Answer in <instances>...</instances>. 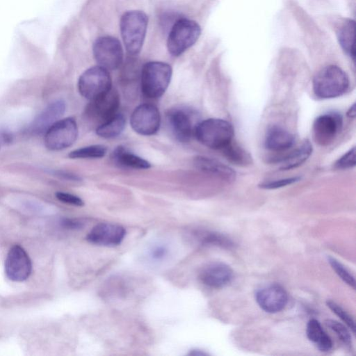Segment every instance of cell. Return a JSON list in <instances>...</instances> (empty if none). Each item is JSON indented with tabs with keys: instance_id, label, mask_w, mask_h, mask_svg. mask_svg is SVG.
I'll use <instances>...</instances> for the list:
<instances>
[{
	"instance_id": "cell-28",
	"label": "cell",
	"mask_w": 356,
	"mask_h": 356,
	"mask_svg": "<svg viewBox=\"0 0 356 356\" xmlns=\"http://www.w3.org/2000/svg\"><path fill=\"white\" fill-rule=\"evenodd\" d=\"M325 323L336 333L339 339L345 346L349 348L351 347V334L348 329L343 324L332 319H327Z\"/></svg>"
},
{
	"instance_id": "cell-4",
	"label": "cell",
	"mask_w": 356,
	"mask_h": 356,
	"mask_svg": "<svg viewBox=\"0 0 356 356\" xmlns=\"http://www.w3.org/2000/svg\"><path fill=\"white\" fill-rule=\"evenodd\" d=\"M349 87L347 74L334 65L321 69L314 77L313 90L321 99L335 98L343 95Z\"/></svg>"
},
{
	"instance_id": "cell-32",
	"label": "cell",
	"mask_w": 356,
	"mask_h": 356,
	"mask_svg": "<svg viewBox=\"0 0 356 356\" xmlns=\"http://www.w3.org/2000/svg\"><path fill=\"white\" fill-rule=\"evenodd\" d=\"M300 179V177H293L284 179H280L273 181H269L264 182L259 185L261 188L264 189H277L288 185H291L293 183L298 181Z\"/></svg>"
},
{
	"instance_id": "cell-33",
	"label": "cell",
	"mask_w": 356,
	"mask_h": 356,
	"mask_svg": "<svg viewBox=\"0 0 356 356\" xmlns=\"http://www.w3.org/2000/svg\"><path fill=\"white\" fill-rule=\"evenodd\" d=\"M56 198L65 204L81 207L84 204L83 200L71 193L58 191L56 193Z\"/></svg>"
},
{
	"instance_id": "cell-6",
	"label": "cell",
	"mask_w": 356,
	"mask_h": 356,
	"mask_svg": "<svg viewBox=\"0 0 356 356\" xmlns=\"http://www.w3.org/2000/svg\"><path fill=\"white\" fill-rule=\"evenodd\" d=\"M112 88V80L107 70L97 65L84 71L78 81V89L86 99L93 100Z\"/></svg>"
},
{
	"instance_id": "cell-19",
	"label": "cell",
	"mask_w": 356,
	"mask_h": 356,
	"mask_svg": "<svg viewBox=\"0 0 356 356\" xmlns=\"http://www.w3.org/2000/svg\"><path fill=\"white\" fill-rule=\"evenodd\" d=\"M293 135L279 126H273L266 132L264 145L266 149L273 152L289 149L294 144Z\"/></svg>"
},
{
	"instance_id": "cell-10",
	"label": "cell",
	"mask_w": 356,
	"mask_h": 356,
	"mask_svg": "<svg viewBox=\"0 0 356 356\" xmlns=\"http://www.w3.org/2000/svg\"><path fill=\"white\" fill-rule=\"evenodd\" d=\"M130 124L134 131L140 135H154L159 131L161 125L159 111L153 104H141L133 111Z\"/></svg>"
},
{
	"instance_id": "cell-14",
	"label": "cell",
	"mask_w": 356,
	"mask_h": 356,
	"mask_svg": "<svg viewBox=\"0 0 356 356\" xmlns=\"http://www.w3.org/2000/svg\"><path fill=\"white\" fill-rule=\"evenodd\" d=\"M126 235L125 229L119 225L102 222L96 225L88 234V241L106 246L118 245Z\"/></svg>"
},
{
	"instance_id": "cell-37",
	"label": "cell",
	"mask_w": 356,
	"mask_h": 356,
	"mask_svg": "<svg viewBox=\"0 0 356 356\" xmlns=\"http://www.w3.org/2000/svg\"><path fill=\"white\" fill-rule=\"evenodd\" d=\"M347 116L350 118H355V103L348 110Z\"/></svg>"
},
{
	"instance_id": "cell-12",
	"label": "cell",
	"mask_w": 356,
	"mask_h": 356,
	"mask_svg": "<svg viewBox=\"0 0 356 356\" xmlns=\"http://www.w3.org/2000/svg\"><path fill=\"white\" fill-rule=\"evenodd\" d=\"M4 267L8 278L15 282L26 280L32 270L31 261L28 254L18 245H14L9 250Z\"/></svg>"
},
{
	"instance_id": "cell-9",
	"label": "cell",
	"mask_w": 356,
	"mask_h": 356,
	"mask_svg": "<svg viewBox=\"0 0 356 356\" xmlns=\"http://www.w3.org/2000/svg\"><path fill=\"white\" fill-rule=\"evenodd\" d=\"M120 102L118 92L111 88L106 94L90 100L86 108V115L92 122L101 124L117 113Z\"/></svg>"
},
{
	"instance_id": "cell-17",
	"label": "cell",
	"mask_w": 356,
	"mask_h": 356,
	"mask_svg": "<svg viewBox=\"0 0 356 356\" xmlns=\"http://www.w3.org/2000/svg\"><path fill=\"white\" fill-rule=\"evenodd\" d=\"M170 129L177 140L188 142L193 134V122L189 113L182 108H173L167 114Z\"/></svg>"
},
{
	"instance_id": "cell-25",
	"label": "cell",
	"mask_w": 356,
	"mask_h": 356,
	"mask_svg": "<svg viewBox=\"0 0 356 356\" xmlns=\"http://www.w3.org/2000/svg\"><path fill=\"white\" fill-rule=\"evenodd\" d=\"M195 234L203 245L216 246L227 250L233 249L236 245L227 236L217 232L202 230L195 232Z\"/></svg>"
},
{
	"instance_id": "cell-27",
	"label": "cell",
	"mask_w": 356,
	"mask_h": 356,
	"mask_svg": "<svg viewBox=\"0 0 356 356\" xmlns=\"http://www.w3.org/2000/svg\"><path fill=\"white\" fill-rule=\"evenodd\" d=\"M107 148L102 145H92L74 149L70 152L71 159H99L104 157Z\"/></svg>"
},
{
	"instance_id": "cell-2",
	"label": "cell",
	"mask_w": 356,
	"mask_h": 356,
	"mask_svg": "<svg viewBox=\"0 0 356 356\" xmlns=\"http://www.w3.org/2000/svg\"><path fill=\"white\" fill-rule=\"evenodd\" d=\"M197 140L213 149H222L232 140L233 126L223 119L209 118L198 123L194 130Z\"/></svg>"
},
{
	"instance_id": "cell-13",
	"label": "cell",
	"mask_w": 356,
	"mask_h": 356,
	"mask_svg": "<svg viewBox=\"0 0 356 356\" xmlns=\"http://www.w3.org/2000/svg\"><path fill=\"white\" fill-rule=\"evenodd\" d=\"M255 300L264 312L274 314L281 312L288 302V294L279 284L273 283L259 289Z\"/></svg>"
},
{
	"instance_id": "cell-7",
	"label": "cell",
	"mask_w": 356,
	"mask_h": 356,
	"mask_svg": "<svg viewBox=\"0 0 356 356\" xmlns=\"http://www.w3.org/2000/svg\"><path fill=\"white\" fill-rule=\"evenodd\" d=\"M92 53L98 65L107 70L118 69L123 61L122 44L113 36L104 35L97 38L92 45Z\"/></svg>"
},
{
	"instance_id": "cell-8",
	"label": "cell",
	"mask_w": 356,
	"mask_h": 356,
	"mask_svg": "<svg viewBox=\"0 0 356 356\" xmlns=\"http://www.w3.org/2000/svg\"><path fill=\"white\" fill-rule=\"evenodd\" d=\"M78 134L77 124L74 118L59 120L44 133V145L50 150L63 149L74 143Z\"/></svg>"
},
{
	"instance_id": "cell-34",
	"label": "cell",
	"mask_w": 356,
	"mask_h": 356,
	"mask_svg": "<svg viewBox=\"0 0 356 356\" xmlns=\"http://www.w3.org/2000/svg\"><path fill=\"white\" fill-rule=\"evenodd\" d=\"M168 254V249L165 246L154 247L151 251V257L155 260L163 259Z\"/></svg>"
},
{
	"instance_id": "cell-24",
	"label": "cell",
	"mask_w": 356,
	"mask_h": 356,
	"mask_svg": "<svg viewBox=\"0 0 356 356\" xmlns=\"http://www.w3.org/2000/svg\"><path fill=\"white\" fill-rule=\"evenodd\" d=\"M126 118L121 113H116L111 118L99 125L96 134L104 138H113L119 136L124 130Z\"/></svg>"
},
{
	"instance_id": "cell-20",
	"label": "cell",
	"mask_w": 356,
	"mask_h": 356,
	"mask_svg": "<svg viewBox=\"0 0 356 356\" xmlns=\"http://www.w3.org/2000/svg\"><path fill=\"white\" fill-rule=\"evenodd\" d=\"M307 337L319 350L328 352L331 350L333 343L329 335L324 331L320 322L316 319H310L306 328Z\"/></svg>"
},
{
	"instance_id": "cell-36",
	"label": "cell",
	"mask_w": 356,
	"mask_h": 356,
	"mask_svg": "<svg viewBox=\"0 0 356 356\" xmlns=\"http://www.w3.org/2000/svg\"><path fill=\"white\" fill-rule=\"evenodd\" d=\"M189 355H193V356H204L208 355L209 354L202 350L199 349H194L190 351L188 353Z\"/></svg>"
},
{
	"instance_id": "cell-5",
	"label": "cell",
	"mask_w": 356,
	"mask_h": 356,
	"mask_svg": "<svg viewBox=\"0 0 356 356\" xmlns=\"http://www.w3.org/2000/svg\"><path fill=\"white\" fill-rule=\"evenodd\" d=\"M201 33L200 25L194 20L181 17L172 26L167 38V49L170 54L179 56L192 47Z\"/></svg>"
},
{
	"instance_id": "cell-21",
	"label": "cell",
	"mask_w": 356,
	"mask_h": 356,
	"mask_svg": "<svg viewBox=\"0 0 356 356\" xmlns=\"http://www.w3.org/2000/svg\"><path fill=\"white\" fill-rule=\"evenodd\" d=\"M312 150L310 141L305 140L299 147L281 159L280 169L289 170L301 165L310 156Z\"/></svg>"
},
{
	"instance_id": "cell-1",
	"label": "cell",
	"mask_w": 356,
	"mask_h": 356,
	"mask_svg": "<svg viewBox=\"0 0 356 356\" xmlns=\"http://www.w3.org/2000/svg\"><path fill=\"white\" fill-rule=\"evenodd\" d=\"M148 24L147 15L141 10H128L120 20L121 37L127 53L137 55L141 50Z\"/></svg>"
},
{
	"instance_id": "cell-3",
	"label": "cell",
	"mask_w": 356,
	"mask_h": 356,
	"mask_svg": "<svg viewBox=\"0 0 356 356\" xmlns=\"http://www.w3.org/2000/svg\"><path fill=\"white\" fill-rule=\"evenodd\" d=\"M172 74V67L161 61H149L142 67L141 90L150 99L161 97L168 88Z\"/></svg>"
},
{
	"instance_id": "cell-26",
	"label": "cell",
	"mask_w": 356,
	"mask_h": 356,
	"mask_svg": "<svg viewBox=\"0 0 356 356\" xmlns=\"http://www.w3.org/2000/svg\"><path fill=\"white\" fill-rule=\"evenodd\" d=\"M221 150L226 159L235 165L245 166L252 162L250 154L233 140Z\"/></svg>"
},
{
	"instance_id": "cell-11",
	"label": "cell",
	"mask_w": 356,
	"mask_h": 356,
	"mask_svg": "<svg viewBox=\"0 0 356 356\" xmlns=\"http://www.w3.org/2000/svg\"><path fill=\"white\" fill-rule=\"evenodd\" d=\"M343 126L342 116L336 112H330L316 118L313 124L314 140L321 146L330 145Z\"/></svg>"
},
{
	"instance_id": "cell-23",
	"label": "cell",
	"mask_w": 356,
	"mask_h": 356,
	"mask_svg": "<svg viewBox=\"0 0 356 356\" xmlns=\"http://www.w3.org/2000/svg\"><path fill=\"white\" fill-rule=\"evenodd\" d=\"M355 21L348 19L343 23L337 31L339 42L348 56L355 60Z\"/></svg>"
},
{
	"instance_id": "cell-22",
	"label": "cell",
	"mask_w": 356,
	"mask_h": 356,
	"mask_svg": "<svg viewBox=\"0 0 356 356\" xmlns=\"http://www.w3.org/2000/svg\"><path fill=\"white\" fill-rule=\"evenodd\" d=\"M112 157L119 165L135 168L148 169L151 164L144 159L129 152L124 147H118L113 152Z\"/></svg>"
},
{
	"instance_id": "cell-16",
	"label": "cell",
	"mask_w": 356,
	"mask_h": 356,
	"mask_svg": "<svg viewBox=\"0 0 356 356\" xmlns=\"http://www.w3.org/2000/svg\"><path fill=\"white\" fill-rule=\"evenodd\" d=\"M65 111V103L58 99L50 103L33 121L30 131L34 134H41L62 117Z\"/></svg>"
},
{
	"instance_id": "cell-15",
	"label": "cell",
	"mask_w": 356,
	"mask_h": 356,
	"mask_svg": "<svg viewBox=\"0 0 356 356\" xmlns=\"http://www.w3.org/2000/svg\"><path fill=\"white\" fill-rule=\"evenodd\" d=\"M199 278L207 286L220 289L232 282L234 272L229 265L223 262H211L202 268Z\"/></svg>"
},
{
	"instance_id": "cell-31",
	"label": "cell",
	"mask_w": 356,
	"mask_h": 356,
	"mask_svg": "<svg viewBox=\"0 0 356 356\" xmlns=\"http://www.w3.org/2000/svg\"><path fill=\"white\" fill-rule=\"evenodd\" d=\"M355 147H353L341 156L334 163V168L339 170L350 169L355 166Z\"/></svg>"
},
{
	"instance_id": "cell-29",
	"label": "cell",
	"mask_w": 356,
	"mask_h": 356,
	"mask_svg": "<svg viewBox=\"0 0 356 356\" xmlns=\"http://www.w3.org/2000/svg\"><path fill=\"white\" fill-rule=\"evenodd\" d=\"M328 262L337 275L353 289H355V280L353 275L345 268V266L336 259L329 257Z\"/></svg>"
},
{
	"instance_id": "cell-18",
	"label": "cell",
	"mask_w": 356,
	"mask_h": 356,
	"mask_svg": "<svg viewBox=\"0 0 356 356\" xmlns=\"http://www.w3.org/2000/svg\"><path fill=\"white\" fill-rule=\"evenodd\" d=\"M194 165L202 172L227 183L233 182L236 179V172L232 168L215 159L198 156L194 159Z\"/></svg>"
},
{
	"instance_id": "cell-30",
	"label": "cell",
	"mask_w": 356,
	"mask_h": 356,
	"mask_svg": "<svg viewBox=\"0 0 356 356\" xmlns=\"http://www.w3.org/2000/svg\"><path fill=\"white\" fill-rule=\"evenodd\" d=\"M327 306L353 332H355V321L341 306L335 302L328 300L326 302Z\"/></svg>"
},
{
	"instance_id": "cell-35",
	"label": "cell",
	"mask_w": 356,
	"mask_h": 356,
	"mask_svg": "<svg viewBox=\"0 0 356 356\" xmlns=\"http://www.w3.org/2000/svg\"><path fill=\"white\" fill-rule=\"evenodd\" d=\"M61 225L67 229H80L83 227V222L76 219L64 218L61 221Z\"/></svg>"
}]
</instances>
